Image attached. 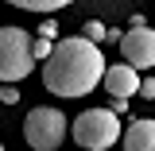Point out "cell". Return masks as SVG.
Masks as SVG:
<instances>
[{
  "label": "cell",
  "mask_w": 155,
  "mask_h": 151,
  "mask_svg": "<svg viewBox=\"0 0 155 151\" xmlns=\"http://www.w3.org/2000/svg\"><path fill=\"white\" fill-rule=\"evenodd\" d=\"M101 74H105L101 47L74 35V39H62L58 47H51L47 66H43V85L54 97H85L101 85Z\"/></svg>",
  "instance_id": "obj_1"
},
{
  "label": "cell",
  "mask_w": 155,
  "mask_h": 151,
  "mask_svg": "<svg viewBox=\"0 0 155 151\" xmlns=\"http://www.w3.org/2000/svg\"><path fill=\"white\" fill-rule=\"evenodd\" d=\"M70 136L81 151H109L120 140V116H113L109 109H85L70 124Z\"/></svg>",
  "instance_id": "obj_2"
},
{
  "label": "cell",
  "mask_w": 155,
  "mask_h": 151,
  "mask_svg": "<svg viewBox=\"0 0 155 151\" xmlns=\"http://www.w3.org/2000/svg\"><path fill=\"white\" fill-rule=\"evenodd\" d=\"M66 136H70V120L58 113V109L39 105L23 120V140L31 143V151H58Z\"/></svg>",
  "instance_id": "obj_3"
},
{
  "label": "cell",
  "mask_w": 155,
  "mask_h": 151,
  "mask_svg": "<svg viewBox=\"0 0 155 151\" xmlns=\"http://www.w3.org/2000/svg\"><path fill=\"white\" fill-rule=\"evenodd\" d=\"M31 70V35L23 27H0V81H23Z\"/></svg>",
  "instance_id": "obj_4"
},
{
  "label": "cell",
  "mask_w": 155,
  "mask_h": 151,
  "mask_svg": "<svg viewBox=\"0 0 155 151\" xmlns=\"http://www.w3.org/2000/svg\"><path fill=\"white\" fill-rule=\"evenodd\" d=\"M120 54H124V66H140V70H147L155 66V31L147 23H140L132 31H124L120 35Z\"/></svg>",
  "instance_id": "obj_5"
},
{
  "label": "cell",
  "mask_w": 155,
  "mask_h": 151,
  "mask_svg": "<svg viewBox=\"0 0 155 151\" xmlns=\"http://www.w3.org/2000/svg\"><path fill=\"white\" fill-rule=\"evenodd\" d=\"M101 81H105V89H109V97H120V101H128V97L140 89V74H136L132 66H109L105 74H101Z\"/></svg>",
  "instance_id": "obj_6"
},
{
  "label": "cell",
  "mask_w": 155,
  "mask_h": 151,
  "mask_svg": "<svg viewBox=\"0 0 155 151\" xmlns=\"http://www.w3.org/2000/svg\"><path fill=\"white\" fill-rule=\"evenodd\" d=\"M120 143H124V151H155V120H147V116L132 120L120 136Z\"/></svg>",
  "instance_id": "obj_7"
},
{
  "label": "cell",
  "mask_w": 155,
  "mask_h": 151,
  "mask_svg": "<svg viewBox=\"0 0 155 151\" xmlns=\"http://www.w3.org/2000/svg\"><path fill=\"white\" fill-rule=\"evenodd\" d=\"M4 4H12V8H23V12H58V8L74 4V0H4Z\"/></svg>",
  "instance_id": "obj_8"
},
{
  "label": "cell",
  "mask_w": 155,
  "mask_h": 151,
  "mask_svg": "<svg viewBox=\"0 0 155 151\" xmlns=\"http://www.w3.org/2000/svg\"><path fill=\"white\" fill-rule=\"evenodd\" d=\"M81 39H85V43H109V27H105V23H101V19H89V23H85V27H81Z\"/></svg>",
  "instance_id": "obj_9"
},
{
  "label": "cell",
  "mask_w": 155,
  "mask_h": 151,
  "mask_svg": "<svg viewBox=\"0 0 155 151\" xmlns=\"http://www.w3.org/2000/svg\"><path fill=\"white\" fill-rule=\"evenodd\" d=\"M47 54H51V39H31V58L39 62V58H47Z\"/></svg>",
  "instance_id": "obj_10"
},
{
  "label": "cell",
  "mask_w": 155,
  "mask_h": 151,
  "mask_svg": "<svg viewBox=\"0 0 155 151\" xmlns=\"http://www.w3.org/2000/svg\"><path fill=\"white\" fill-rule=\"evenodd\" d=\"M136 93L143 97V101H155V77H143V81H140V89H136Z\"/></svg>",
  "instance_id": "obj_11"
},
{
  "label": "cell",
  "mask_w": 155,
  "mask_h": 151,
  "mask_svg": "<svg viewBox=\"0 0 155 151\" xmlns=\"http://www.w3.org/2000/svg\"><path fill=\"white\" fill-rule=\"evenodd\" d=\"M0 101H4V105H16V101H19V89H16V85H4V89H0Z\"/></svg>",
  "instance_id": "obj_12"
},
{
  "label": "cell",
  "mask_w": 155,
  "mask_h": 151,
  "mask_svg": "<svg viewBox=\"0 0 155 151\" xmlns=\"http://www.w3.org/2000/svg\"><path fill=\"white\" fill-rule=\"evenodd\" d=\"M54 35H58V23H54V19H47V23L39 27V39H54Z\"/></svg>",
  "instance_id": "obj_13"
},
{
  "label": "cell",
  "mask_w": 155,
  "mask_h": 151,
  "mask_svg": "<svg viewBox=\"0 0 155 151\" xmlns=\"http://www.w3.org/2000/svg\"><path fill=\"white\" fill-rule=\"evenodd\" d=\"M0 151H4V143H0Z\"/></svg>",
  "instance_id": "obj_14"
}]
</instances>
